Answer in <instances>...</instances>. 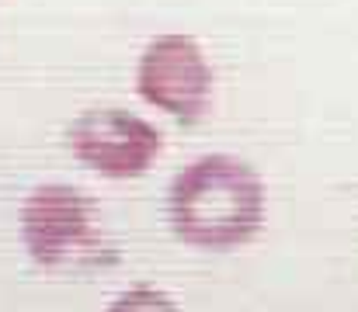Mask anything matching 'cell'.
Instances as JSON below:
<instances>
[{"label": "cell", "instance_id": "2", "mask_svg": "<svg viewBox=\"0 0 358 312\" xmlns=\"http://www.w3.org/2000/svg\"><path fill=\"white\" fill-rule=\"evenodd\" d=\"M24 243L45 267L63 264H101L112 253L94 202L77 188H38L24 205Z\"/></svg>", "mask_w": 358, "mask_h": 312}, {"label": "cell", "instance_id": "1", "mask_svg": "<svg viewBox=\"0 0 358 312\" xmlns=\"http://www.w3.org/2000/svg\"><path fill=\"white\" fill-rule=\"evenodd\" d=\"M261 215V181L234 156H202L171 184V225L192 246H240L257 232Z\"/></svg>", "mask_w": 358, "mask_h": 312}, {"label": "cell", "instance_id": "4", "mask_svg": "<svg viewBox=\"0 0 358 312\" xmlns=\"http://www.w3.org/2000/svg\"><path fill=\"white\" fill-rule=\"evenodd\" d=\"M143 94L174 114H199L206 104V66L192 42L164 38L146 52Z\"/></svg>", "mask_w": 358, "mask_h": 312}, {"label": "cell", "instance_id": "3", "mask_svg": "<svg viewBox=\"0 0 358 312\" xmlns=\"http://www.w3.org/2000/svg\"><path fill=\"white\" fill-rule=\"evenodd\" d=\"M73 149L87 167L108 177H132L160 153V135L122 111H91L73 128Z\"/></svg>", "mask_w": 358, "mask_h": 312}, {"label": "cell", "instance_id": "5", "mask_svg": "<svg viewBox=\"0 0 358 312\" xmlns=\"http://www.w3.org/2000/svg\"><path fill=\"white\" fill-rule=\"evenodd\" d=\"M108 312H181V309H178L167 295H160V292H153V288H132V292H125Z\"/></svg>", "mask_w": 358, "mask_h": 312}]
</instances>
